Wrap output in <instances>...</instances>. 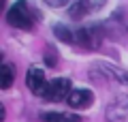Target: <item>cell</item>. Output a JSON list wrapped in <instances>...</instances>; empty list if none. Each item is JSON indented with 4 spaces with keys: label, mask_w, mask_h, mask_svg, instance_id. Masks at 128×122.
<instances>
[{
    "label": "cell",
    "mask_w": 128,
    "mask_h": 122,
    "mask_svg": "<svg viewBox=\"0 0 128 122\" xmlns=\"http://www.w3.org/2000/svg\"><path fill=\"white\" fill-rule=\"evenodd\" d=\"M6 22L13 28H22V30H30L34 24V13H32L30 5L26 0H17L9 11H6Z\"/></svg>",
    "instance_id": "1"
},
{
    "label": "cell",
    "mask_w": 128,
    "mask_h": 122,
    "mask_svg": "<svg viewBox=\"0 0 128 122\" xmlns=\"http://www.w3.org/2000/svg\"><path fill=\"white\" fill-rule=\"evenodd\" d=\"M70 92H73V90H70V81L64 79V77H58V79H54L49 86H47V90H45V94H43V99L58 103V101L68 99Z\"/></svg>",
    "instance_id": "2"
},
{
    "label": "cell",
    "mask_w": 128,
    "mask_h": 122,
    "mask_svg": "<svg viewBox=\"0 0 128 122\" xmlns=\"http://www.w3.org/2000/svg\"><path fill=\"white\" fill-rule=\"evenodd\" d=\"M26 86H28V90L30 92H34V94H45V90H47V79H45V73L41 71V69H36V67H30L28 69V73H26Z\"/></svg>",
    "instance_id": "3"
},
{
    "label": "cell",
    "mask_w": 128,
    "mask_h": 122,
    "mask_svg": "<svg viewBox=\"0 0 128 122\" xmlns=\"http://www.w3.org/2000/svg\"><path fill=\"white\" fill-rule=\"evenodd\" d=\"M68 105L73 109H83V107H90L92 101H94V94H92L90 90H83V88H77V90H73L68 94Z\"/></svg>",
    "instance_id": "4"
},
{
    "label": "cell",
    "mask_w": 128,
    "mask_h": 122,
    "mask_svg": "<svg viewBox=\"0 0 128 122\" xmlns=\"http://www.w3.org/2000/svg\"><path fill=\"white\" fill-rule=\"evenodd\" d=\"M75 39L81 43V47H88V49H94V47H98V43H100L98 28H81Z\"/></svg>",
    "instance_id": "5"
},
{
    "label": "cell",
    "mask_w": 128,
    "mask_h": 122,
    "mask_svg": "<svg viewBox=\"0 0 128 122\" xmlns=\"http://www.w3.org/2000/svg\"><path fill=\"white\" fill-rule=\"evenodd\" d=\"M109 122H128V105L126 103H115L107 111Z\"/></svg>",
    "instance_id": "6"
},
{
    "label": "cell",
    "mask_w": 128,
    "mask_h": 122,
    "mask_svg": "<svg viewBox=\"0 0 128 122\" xmlns=\"http://www.w3.org/2000/svg\"><path fill=\"white\" fill-rule=\"evenodd\" d=\"M43 122H81L77 113H43Z\"/></svg>",
    "instance_id": "7"
},
{
    "label": "cell",
    "mask_w": 128,
    "mask_h": 122,
    "mask_svg": "<svg viewBox=\"0 0 128 122\" xmlns=\"http://www.w3.org/2000/svg\"><path fill=\"white\" fill-rule=\"evenodd\" d=\"M13 77H15V73H13V69L9 67V64H2L0 67V88H11V84H13Z\"/></svg>",
    "instance_id": "8"
},
{
    "label": "cell",
    "mask_w": 128,
    "mask_h": 122,
    "mask_svg": "<svg viewBox=\"0 0 128 122\" xmlns=\"http://www.w3.org/2000/svg\"><path fill=\"white\" fill-rule=\"evenodd\" d=\"M54 32H56V36H58L60 41H64V43H73V39H75V36H73V32H70L66 26H62V24H58Z\"/></svg>",
    "instance_id": "9"
},
{
    "label": "cell",
    "mask_w": 128,
    "mask_h": 122,
    "mask_svg": "<svg viewBox=\"0 0 128 122\" xmlns=\"http://www.w3.org/2000/svg\"><path fill=\"white\" fill-rule=\"evenodd\" d=\"M86 11H88V9H86V5H83V2H77V5L70 7V15H73L75 19H79L83 13H86Z\"/></svg>",
    "instance_id": "10"
},
{
    "label": "cell",
    "mask_w": 128,
    "mask_h": 122,
    "mask_svg": "<svg viewBox=\"0 0 128 122\" xmlns=\"http://www.w3.org/2000/svg\"><path fill=\"white\" fill-rule=\"evenodd\" d=\"M83 5H86V9L88 11H96V9H100L102 5H105L107 0H81Z\"/></svg>",
    "instance_id": "11"
},
{
    "label": "cell",
    "mask_w": 128,
    "mask_h": 122,
    "mask_svg": "<svg viewBox=\"0 0 128 122\" xmlns=\"http://www.w3.org/2000/svg\"><path fill=\"white\" fill-rule=\"evenodd\" d=\"M47 5H51V7H64L68 0H45Z\"/></svg>",
    "instance_id": "12"
}]
</instances>
